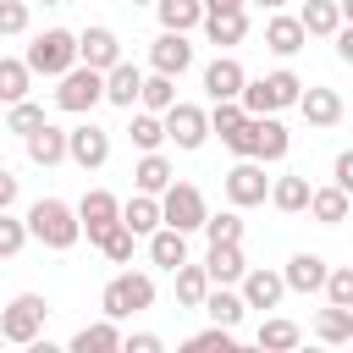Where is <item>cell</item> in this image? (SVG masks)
Here are the masks:
<instances>
[{"label": "cell", "instance_id": "6da1fadb", "mask_svg": "<svg viewBox=\"0 0 353 353\" xmlns=\"http://www.w3.org/2000/svg\"><path fill=\"white\" fill-rule=\"evenodd\" d=\"M28 243H44L50 254H66V248H77V237H83V226H77V210L66 204V199H33L28 204Z\"/></svg>", "mask_w": 353, "mask_h": 353}, {"label": "cell", "instance_id": "7a4b0ae2", "mask_svg": "<svg viewBox=\"0 0 353 353\" xmlns=\"http://www.w3.org/2000/svg\"><path fill=\"white\" fill-rule=\"evenodd\" d=\"M298 94H303V77L292 72V66H276V72H265V77H243V94H237V105L248 110V116H281V110H292L298 105Z\"/></svg>", "mask_w": 353, "mask_h": 353}, {"label": "cell", "instance_id": "3957f363", "mask_svg": "<svg viewBox=\"0 0 353 353\" xmlns=\"http://www.w3.org/2000/svg\"><path fill=\"white\" fill-rule=\"evenodd\" d=\"M99 309H105V320H132V314H143V309H154V276L149 270H121V276H110L105 281V292H99Z\"/></svg>", "mask_w": 353, "mask_h": 353}, {"label": "cell", "instance_id": "277c9868", "mask_svg": "<svg viewBox=\"0 0 353 353\" xmlns=\"http://www.w3.org/2000/svg\"><path fill=\"white\" fill-rule=\"evenodd\" d=\"M44 320H50V298H44V292H17V298L0 309V342L33 347V342L44 336Z\"/></svg>", "mask_w": 353, "mask_h": 353}, {"label": "cell", "instance_id": "5b68a950", "mask_svg": "<svg viewBox=\"0 0 353 353\" xmlns=\"http://www.w3.org/2000/svg\"><path fill=\"white\" fill-rule=\"evenodd\" d=\"M22 61H28L33 77H61L66 66H77V33L72 28H44V33H33Z\"/></svg>", "mask_w": 353, "mask_h": 353}, {"label": "cell", "instance_id": "8992f818", "mask_svg": "<svg viewBox=\"0 0 353 353\" xmlns=\"http://www.w3.org/2000/svg\"><path fill=\"white\" fill-rule=\"evenodd\" d=\"M94 105H105V72H94V66H66L61 77H55V110H66V116H88Z\"/></svg>", "mask_w": 353, "mask_h": 353}, {"label": "cell", "instance_id": "52a82bcc", "mask_svg": "<svg viewBox=\"0 0 353 353\" xmlns=\"http://www.w3.org/2000/svg\"><path fill=\"white\" fill-rule=\"evenodd\" d=\"M160 127H165V143H176L182 154H193V149L210 143V116H204V105L171 99V105L160 110Z\"/></svg>", "mask_w": 353, "mask_h": 353}, {"label": "cell", "instance_id": "ba28073f", "mask_svg": "<svg viewBox=\"0 0 353 353\" xmlns=\"http://www.w3.org/2000/svg\"><path fill=\"white\" fill-rule=\"evenodd\" d=\"M204 215H210V204H204V193L193 188V182H165V193H160V226H176V232H199L204 226Z\"/></svg>", "mask_w": 353, "mask_h": 353}, {"label": "cell", "instance_id": "9c48e42d", "mask_svg": "<svg viewBox=\"0 0 353 353\" xmlns=\"http://www.w3.org/2000/svg\"><path fill=\"white\" fill-rule=\"evenodd\" d=\"M66 160H72L77 171H99V165L110 160V132L83 116L77 127H66Z\"/></svg>", "mask_w": 353, "mask_h": 353}, {"label": "cell", "instance_id": "30bf717a", "mask_svg": "<svg viewBox=\"0 0 353 353\" xmlns=\"http://www.w3.org/2000/svg\"><path fill=\"white\" fill-rule=\"evenodd\" d=\"M221 188H226V204H232V210H254V204H265V193H270L265 160H237V165L221 176Z\"/></svg>", "mask_w": 353, "mask_h": 353}, {"label": "cell", "instance_id": "8fae6325", "mask_svg": "<svg viewBox=\"0 0 353 353\" xmlns=\"http://www.w3.org/2000/svg\"><path fill=\"white\" fill-rule=\"evenodd\" d=\"M72 210H77V226L88 232V243H99V237H105V232L121 221V199H116L110 188H88V193H83Z\"/></svg>", "mask_w": 353, "mask_h": 353}, {"label": "cell", "instance_id": "7c38bea8", "mask_svg": "<svg viewBox=\"0 0 353 353\" xmlns=\"http://www.w3.org/2000/svg\"><path fill=\"white\" fill-rule=\"evenodd\" d=\"M237 298H243V309H276V303L287 298V281H281V270H270V265H248V270L237 276Z\"/></svg>", "mask_w": 353, "mask_h": 353}, {"label": "cell", "instance_id": "4fadbf2b", "mask_svg": "<svg viewBox=\"0 0 353 353\" xmlns=\"http://www.w3.org/2000/svg\"><path fill=\"white\" fill-rule=\"evenodd\" d=\"M77 61H83V66H94V72L116 66V61H121V39H116V28L88 22V28L77 33Z\"/></svg>", "mask_w": 353, "mask_h": 353}, {"label": "cell", "instance_id": "5bb4252c", "mask_svg": "<svg viewBox=\"0 0 353 353\" xmlns=\"http://www.w3.org/2000/svg\"><path fill=\"white\" fill-rule=\"evenodd\" d=\"M199 28H204V39H210L215 50H232V44H243V39H248V6L204 11V17H199Z\"/></svg>", "mask_w": 353, "mask_h": 353}, {"label": "cell", "instance_id": "9a60e30c", "mask_svg": "<svg viewBox=\"0 0 353 353\" xmlns=\"http://www.w3.org/2000/svg\"><path fill=\"white\" fill-rule=\"evenodd\" d=\"M149 66H154V72H165V77H182V72L193 66V44H188V33L160 28V39L149 44Z\"/></svg>", "mask_w": 353, "mask_h": 353}, {"label": "cell", "instance_id": "2e32d148", "mask_svg": "<svg viewBox=\"0 0 353 353\" xmlns=\"http://www.w3.org/2000/svg\"><path fill=\"white\" fill-rule=\"evenodd\" d=\"M298 110H303V121H309V127H320V132H325V127H336V121L347 116L342 94H336V88H325V83L303 88V94H298Z\"/></svg>", "mask_w": 353, "mask_h": 353}, {"label": "cell", "instance_id": "e0dca14e", "mask_svg": "<svg viewBox=\"0 0 353 353\" xmlns=\"http://www.w3.org/2000/svg\"><path fill=\"white\" fill-rule=\"evenodd\" d=\"M303 44H309V33H303L298 17H287V11H270V17H265V50H270V55L292 61Z\"/></svg>", "mask_w": 353, "mask_h": 353}, {"label": "cell", "instance_id": "ac0fdd59", "mask_svg": "<svg viewBox=\"0 0 353 353\" xmlns=\"http://www.w3.org/2000/svg\"><path fill=\"white\" fill-rule=\"evenodd\" d=\"M243 77H248L243 61H237L232 50H221V55L204 66V94H210V99H237V94H243Z\"/></svg>", "mask_w": 353, "mask_h": 353}, {"label": "cell", "instance_id": "d6986e66", "mask_svg": "<svg viewBox=\"0 0 353 353\" xmlns=\"http://www.w3.org/2000/svg\"><path fill=\"white\" fill-rule=\"evenodd\" d=\"M22 149H28V160H33V165H44V171H50V165H61V160H66V127H55V121L44 116V121L22 138Z\"/></svg>", "mask_w": 353, "mask_h": 353}, {"label": "cell", "instance_id": "ffe728a7", "mask_svg": "<svg viewBox=\"0 0 353 353\" xmlns=\"http://www.w3.org/2000/svg\"><path fill=\"white\" fill-rule=\"evenodd\" d=\"M287 149H292V132L281 127V116H254V160H265V165H276V160H287Z\"/></svg>", "mask_w": 353, "mask_h": 353}, {"label": "cell", "instance_id": "44dd1931", "mask_svg": "<svg viewBox=\"0 0 353 353\" xmlns=\"http://www.w3.org/2000/svg\"><path fill=\"white\" fill-rule=\"evenodd\" d=\"M320 226H342L347 215H353V193L347 188H336V182H325V188H309V204H303Z\"/></svg>", "mask_w": 353, "mask_h": 353}, {"label": "cell", "instance_id": "7402d4cb", "mask_svg": "<svg viewBox=\"0 0 353 353\" xmlns=\"http://www.w3.org/2000/svg\"><path fill=\"white\" fill-rule=\"evenodd\" d=\"M243 270H248L243 243H210V254H204V276H210V287H237Z\"/></svg>", "mask_w": 353, "mask_h": 353}, {"label": "cell", "instance_id": "603a6c76", "mask_svg": "<svg viewBox=\"0 0 353 353\" xmlns=\"http://www.w3.org/2000/svg\"><path fill=\"white\" fill-rule=\"evenodd\" d=\"M138 83H143V72L121 55L116 66H105V105H116V110H132L138 105Z\"/></svg>", "mask_w": 353, "mask_h": 353}, {"label": "cell", "instance_id": "cb8c5ba5", "mask_svg": "<svg viewBox=\"0 0 353 353\" xmlns=\"http://www.w3.org/2000/svg\"><path fill=\"white\" fill-rule=\"evenodd\" d=\"M325 254H292L287 265H281V281H287V292H320V281H325Z\"/></svg>", "mask_w": 353, "mask_h": 353}, {"label": "cell", "instance_id": "d4e9b609", "mask_svg": "<svg viewBox=\"0 0 353 353\" xmlns=\"http://www.w3.org/2000/svg\"><path fill=\"white\" fill-rule=\"evenodd\" d=\"M121 226H127L132 237H149V232L160 226V193H138V188H132V199H121Z\"/></svg>", "mask_w": 353, "mask_h": 353}, {"label": "cell", "instance_id": "484cf974", "mask_svg": "<svg viewBox=\"0 0 353 353\" xmlns=\"http://www.w3.org/2000/svg\"><path fill=\"white\" fill-rule=\"evenodd\" d=\"M143 243H149V265H160V270H176L188 259V232H176V226H154Z\"/></svg>", "mask_w": 353, "mask_h": 353}, {"label": "cell", "instance_id": "4316f807", "mask_svg": "<svg viewBox=\"0 0 353 353\" xmlns=\"http://www.w3.org/2000/svg\"><path fill=\"white\" fill-rule=\"evenodd\" d=\"M199 309L210 314V325H226V331H237L243 325V298H237V287H210L204 298H199Z\"/></svg>", "mask_w": 353, "mask_h": 353}, {"label": "cell", "instance_id": "83f0119b", "mask_svg": "<svg viewBox=\"0 0 353 353\" xmlns=\"http://www.w3.org/2000/svg\"><path fill=\"white\" fill-rule=\"evenodd\" d=\"M292 17L303 22V33H309V39H331V33L347 22L336 0H303V11H292Z\"/></svg>", "mask_w": 353, "mask_h": 353}, {"label": "cell", "instance_id": "f1b7e54d", "mask_svg": "<svg viewBox=\"0 0 353 353\" xmlns=\"http://www.w3.org/2000/svg\"><path fill=\"white\" fill-rule=\"evenodd\" d=\"M171 176H176V171H171V160H165L160 149H143L138 165H132V188H138V193H165Z\"/></svg>", "mask_w": 353, "mask_h": 353}, {"label": "cell", "instance_id": "f546056e", "mask_svg": "<svg viewBox=\"0 0 353 353\" xmlns=\"http://www.w3.org/2000/svg\"><path fill=\"white\" fill-rule=\"evenodd\" d=\"M281 215H303V204H309V176L303 171H287V176H276L270 182V193H265Z\"/></svg>", "mask_w": 353, "mask_h": 353}, {"label": "cell", "instance_id": "4dcf8cb0", "mask_svg": "<svg viewBox=\"0 0 353 353\" xmlns=\"http://www.w3.org/2000/svg\"><path fill=\"white\" fill-rule=\"evenodd\" d=\"M254 342H259L265 353H292V347L303 342V331H298V320H281V314H270V320H259Z\"/></svg>", "mask_w": 353, "mask_h": 353}, {"label": "cell", "instance_id": "1f68e13d", "mask_svg": "<svg viewBox=\"0 0 353 353\" xmlns=\"http://www.w3.org/2000/svg\"><path fill=\"white\" fill-rule=\"evenodd\" d=\"M314 336H320V342H331V347L353 342V309H342V303H325V309L314 314Z\"/></svg>", "mask_w": 353, "mask_h": 353}, {"label": "cell", "instance_id": "d6a6232c", "mask_svg": "<svg viewBox=\"0 0 353 353\" xmlns=\"http://www.w3.org/2000/svg\"><path fill=\"white\" fill-rule=\"evenodd\" d=\"M72 353H121V331H116V320H94V325H83V331L72 336Z\"/></svg>", "mask_w": 353, "mask_h": 353}, {"label": "cell", "instance_id": "836d02e7", "mask_svg": "<svg viewBox=\"0 0 353 353\" xmlns=\"http://www.w3.org/2000/svg\"><path fill=\"white\" fill-rule=\"evenodd\" d=\"M154 17H160V28H171V33H193L199 17H204V0H154Z\"/></svg>", "mask_w": 353, "mask_h": 353}, {"label": "cell", "instance_id": "e575fe53", "mask_svg": "<svg viewBox=\"0 0 353 353\" xmlns=\"http://www.w3.org/2000/svg\"><path fill=\"white\" fill-rule=\"evenodd\" d=\"M28 88H33V72H28V61H22V55H0V105H17V99H28Z\"/></svg>", "mask_w": 353, "mask_h": 353}, {"label": "cell", "instance_id": "d590c367", "mask_svg": "<svg viewBox=\"0 0 353 353\" xmlns=\"http://www.w3.org/2000/svg\"><path fill=\"white\" fill-rule=\"evenodd\" d=\"M176 309H199V298L210 292V276H204V265H193V259H182L176 270Z\"/></svg>", "mask_w": 353, "mask_h": 353}, {"label": "cell", "instance_id": "8d00e7d4", "mask_svg": "<svg viewBox=\"0 0 353 353\" xmlns=\"http://www.w3.org/2000/svg\"><path fill=\"white\" fill-rule=\"evenodd\" d=\"M171 99H176V77H165V72H149V77L138 83V110H154V116H160Z\"/></svg>", "mask_w": 353, "mask_h": 353}, {"label": "cell", "instance_id": "74e56055", "mask_svg": "<svg viewBox=\"0 0 353 353\" xmlns=\"http://www.w3.org/2000/svg\"><path fill=\"white\" fill-rule=\"evenodd\" d=\"M204 116H210V132H221V143L248 121V110H243L237 99H210V110H204Z\"/></svg>", "mask_w": 353, "mask_h": 353}, {"label": "cell", "instance_id": "f35d334b", "mask_svg": "<svg viewBox=\"0 0 353 353\" xmlns=\"http://www.w3.org/2000/svg\"><path fill=\"white\" fill-rule=\"evenodd\" d=\"M127 138H132V149L143 154V149H160V143H165V127H160V116H154V110H132Z\"/></svg>", "mask_w": 353, "mask_h": 353}, {"label": "cell", "instance_id": "ab89813d", "mask_svg": "<svg viewBox=\"0 0 353 353\" xmlns=\"http://www.w3.org/2000/svg\"><path fill=\"white\" fill-rule=\"evenodd\" d=\"M94 248H99V254H105L110 265H132V254H138V237H132V232H127V226L116 221V226H110V232H105V237H99Z\"/></svg>", "mask_w": 353, "mask_h": 353}, {"label": "cell", "instance_id": "60d3db41", "mask_svg": "<svg viewBox=\"0 0 353 353\" xmlns=\"http://www.w3.org/2000/svg\"><path fill=\"white\" fill-rule=\"evenodd\" d=\"M210 243H243V210H221V215H204L199 226Z\"/></svg>", "mask_w": 353, "mask_h": 353}, {"label": "cell", "instance_id": "b9f144b4", "mask_svg": "<svg viewBox=\"0 0 353 353\" xmlns=\"http://www.w3.org/2000/svg\"><path fill=\"white\" fill-rule=\"evenodd\" d=\"M39 121H44V105H33V99H17V105H6V132H11V138H28Z\"/></svg>", "mask_w": 353, "mask_h": 353}, {"label": "cell", "instance_id": "7bdbcfd3", "mask_svg": "<svg viewBox=\"0 0 353 353\" xmlns=\"http://www.w3.org/2000/svg\"><path fill=\"white\" fill-rule=\"evenodd\" d=\"M320 292H325V303L353 309V265H331V270H325V281H320Z\"/></svg>", "mask_w": 353, "mask_h": 353}, {"label": "cell", "instance_id": "ee69618b", "mask_svg": "<svg viewBox=\"0 0 353 353\" xmlns=\"http://www.w3.org/2000/svg\"><path fill=\"white\" fill-rule=\"evenodd\" d=\"M28 248V221H17L11 210H0V259H17Z\"/></svg>", "mask_w": 353, "mask_h": 353}, {"label": "cell", "instance_id": "f6af8a7d", "mask_svg": "<svg viewBox=\"0 0 353 353\" xmlns=\"http://www.w3.org/2000/svg\"><path fill=\"white\" fill-rule=\"evenodd\" d=\"M28 22H33L28 0H0V39H22V33H28Z\"/></svg>", "mask_w": 353, "mask_h": 353}, {"label": "cell", "instance_id": "bcb514c9", "mask_svg": "<svg viewBox=\"0 0 353 353\" xmlns=\"http://www.w3.org/2000/svg\"><path fill=\"white\" fill-rule=\"evenodd\" d=\"M210 347H232V331L226 325H210V331H199V336H188V353H210Z\"/></svg>", "mask_w": 353, "mask_h": 353}, {"label": "cell", "instance_id": "7dc6e473", "mask_svg": "<svg viewBox=\"0 0 353 353\" xmlns=\"http://www.w3.org/2000/svg\"><path fill=\"white\" fill-rule=\"evenodd\" d=\"M226 149H232L237 160H254V116H248V121H243V127L226 138Z\"/></svg>", "mask_w": 353, "mask_h": 353}, {"label": "cell", "instance_id": "c3c4849f", "mask_svg": "<svg viewBox=\"0 0 353 353\" xmlns=\"http://www.w3.org/2000/svg\"><path fill=\"white\" fill-rule=\"evenodd\" d=\"M165 342L154 336V331H132V336H121V353H160Z\"/></svg>", "mask_w": 353, "mask_h": 353}, {"label": "cell", "instance_id": "681fc988", "mask_svg": "<svg viewBox=\"0 0 353 353\" xmlns=\"http://www.w3.org/2000/svg\"><path fill=\"white\" fill-rule=\"evenodd\" d=\"M331 182H336V188H347V193H353V149H342V154H336V160H331Z\"/></svg>", "mask_w": 353, "mask_h": 353}, {"label": "cell", "instance_id": "f907efd6", "mask_svg": "<svg viewBox=\"0 0 353 353\" xmlns=\"http://www.w3.org/2000/svg\"><path fill=\"white\" fill-rule=\"evenodd\" d=\"M22 199V182H17V171L11 165H0V210H11Z\"/></svg>", "mask_w": 353, "mask_h": 353}, {"label": "cell", "instance_id": "816d5d0a", "mask_svg": "<svg viewBox=\"0 0 353 353\" xmlns=\"http://www.w3.org/2000/svg\"><path fill=\"white\" fill-rule=\"evenodd\" d=\"M331 39H336V61H353V28H336Z\"/></svg>", "mask_w": 353, "mask_h": 353}, {"label": "cell", "instance_id": "f5cc1de1", "mask_svg": "<svg viewBox=\"0 0 353 353\" xmlns=\"http://www.w3.org/2000/svg\"><path fill=\"white\" fill-rule=\"evenodd\" d=\"M226 6H248V0H204V11H226Z\"/></svg>", "mask_w": 353, "mask_h": 353}, {"label": "cell", "instance_id": "db71d44e", "mask_svg": "<svg viewBox=\"0 0 353 353\" xmlns=\"http://www.w3.org/2000/svg\"><path fill=\"white\" fill-rule=\"evenodd\" d=\"M254 6H265V11H281V6H287V0H254Z\"/></svg>", "mask_w": 353, "mask_h": 353}, {"label": "cell", "instance_id": "11a10c76", "mask_svg": "<svg viewBox=\"0 0 353 353\" xmlns=\"http://www.w3.org/2000/svg\"><path fill=\"white\" fill-rule=\"evenodd\" d=\"M39 6H66V0H39Z\"/></svg>", "mask_w": 353, "mask_h": 353}, {"label": "cell", "instance_id": "9f6ffc18", "mask_svg": "<svg viewBox=\"0 0 353 353\" xmlns=\"http://www.w3.org/2000/svg\"><path fill=\"white\" fill-rule=\"evenodd\" d=\"M127 6H154V0H127Z\"/></svg>", "mask_w": 353, "mask_h": 353}]
</instances>
